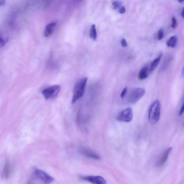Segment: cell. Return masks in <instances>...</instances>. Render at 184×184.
Wrapping results in <instances>:
<instances>
[{"label": "cell", "mask_w": 184, "mask_h": 184, "mask_svg": "<svg viewBox=\"0 0 184 184\" xmlns=\"http://www.w3.org/2000/svg\"><path fill=\"white\" fill-rule=\"evenodd\" d=\"M161 113V104L158 100L154 101L151 105L148 111V120L152 124L157 123L159 121Z\"/></svg>", "instance_id": "1"}, {"label": "cell", "mask_w": 184, "mask_h": 184, "mask_svg": "<svg viewBox=\"0 0 184 184\" xmlns=\"http://www.w3.org/2000/svg\"><path fill=\"white\" fill-rule=\"evenodd\" d=\"M87 78L84 77L79 80L75 86L72 102L75 103L83 96L87 81Z\"/></svg>", "instance_id": "2"}, {"label": "cell", "mask_w": 184, "mask_h": 184, "mask_svg": "<svg viewBox=\"0 0 184 184\" xmlns=\"http://www.w3.org/2000/svg\"><path fill=\"white\" fill-rule=\"evenodd\" d=\"M61 90V87L59 85H54L47 87L42 91V93L46 100L55 98L57 97Z\"/></svg>", "instance_id": "3"}, {"label": "cell", "mask_w": 184, "mask_h": 184, "mask_svg": "<svg viewBox=\"0 0 184 184\" xmlns=\"http://www.w3.org/2000/svg\"><path fill=\"white\" fill-rule=\"evenodd\" d=\"M145 90L142 88H136L132 90L128 97L129 102L135 104L145 94Z\"/></svg>", "instance_id": "4"}, {"label": "cell", "mask_w": 184, "mask_h": 184, "mask_svg": "<svg viewBox=\"0 0 184 184\" xmlns=\"http://www.w3.org/2000/svg\"><path fill=\"white\" fill-rule=\"evenodd\" d=\"M133 117L132 109L128 107L119 113L116 119L119 122L128 123L130 122L132 120Z\"/></svg>", "instance_id": "5"}, {"label": "cell", "mask_w": 184, "mask_h": 184, "mask_svg": "<svg viewBox=\"0 0 184 184\" xmlns=\"http://www.w3.org/2000/svg\"><path fill=\"white\" fill-rule=\"evenodd\" d=\"M34 174L35 176L41 181L46 184H50L54 181L53 178L51 176L46 172L40 169H35Z\"/></svg>", "instance_id": "6"}, {"label": "cell", "mask_w": 184, "mask_h": 184, "mask_svg": "<svg viewBox=\"0 0 184 184\" xmlns=\"http://www.w3.org/2000/svg\"><path fill=\"white\" fill-rule=\"evenodd\" d=\"M80 179L92 184H106L107 181L105 179L100 176H81Z\"/></svg>", "instance_id": "7"}, {"label": "cell", "mask_w": 184, "mask_h": 184, "mask_svg": "<svg viewBox=\"0 0 184 184\" xmlns=\"http://www.w3.org/2000/svg\"><path fill=\"white\" fill-rule=\"evenodd\" d=\"M80 152L84 156L91 159L98 160L100 159L101 158L98 155L90 148H82L80 150Z\"/></svg>", "instance_id": "8"}, {"label": "cell", "mask_w": 184, "mask_h": 184, "mask_svg": "<svg viewBox=\"0 0 184 184\" xmlns=\"http://www.w3.org/2000/svg\"><path fill=\"white\" fill-rule=\"evenodd\" d=\"M172 148L170 147L166 150L160 156L156 162V165L158 167H162L167 162L169 155L171 152Z\"/></svg>", "instance_id": "9"}, {"label": "cell", "mask_w": 184, "mask_h": 184, "mask_svg": "<svg viewBox=\"0 0 184 184\" xmlns=\"http://www.w3.org/2000/svg\"><path fill=\"white\" fill-rule=\"evenodd\" d=\"M11 171V168L10 163L7 162L5 164L2 173V177L3 179H7L10 176Z\"/></svg>", "instance_id": "10"}, {"label": "cell", "mask_w": 184, "mask_h": 184, "mask_svg": "<svg viewBox=\"0 0 184 184\" xmlns=\"http://www.w3.org/2000/svg\"><path fill=\"white\" fill-rule=\"evenodd\" d=\"M150 73L149 68L148 66H145L141 70L139 73L138 79L140 80L146 79L148 77Z\"/></svg>", "instance_id": "11"}, {"label": "cell", "mask_w": 184, "mask_h": 184, "mask_svg": "<svg viewBox=\"0 0 184 184\" xmlns=\"http://www.w3.org/2000/svg\"><path fill=\"white\" fill-rule=\"evenodd\" d=\"M56 22H52L46 25L45 28L44 35L46 37H48L52 34L55 27L56 26Z\"/></svg>", "instance_id": "12"}, {"label": "cell", "mask_w": 184, "mask_h": 184, "mask_svg": "<svg viewBox=\"0 0 184 184\" xmlns=\"http://www.w3.org/2000/svg\"><path fill=\"white\" fill-rule=\"evenodd\" d=\"M162 53H160L159 56L151 63L150 64V67H149L150 73L153 72L156 69V67H157L160 62V60L162 57Z\"/></svg>", "instance_id": "13"}, {"label": "cell", "mask_w": 184, "mask_h": 184, "mask_svg": "<svg viewBox=\"0 0 184 184\" xmlns=\"http://www.w3.org/2000/svg\"><path fill=\"white\" fill-rule=\"evenodd\" d=\"M177 37L176 36H174L171 37L167 42L168 46L174 48L176 46L177 42Z\"/></svg>", "instance_id": "14"}, {"label": "cell", "mask_w": 184, "mask_h": 184, "mask_svg": "<svg viewBox=\"0 0 184 184\" xmlns=\"http://www.w3.org/2000/svg\"><path fill=\"white\" fill-rule=\"evenodd\" d=\"M90 36L93 40H95L97 37V32L96 29L95 25L93 24L92 25L90 30Z\"/></svg>", "instance_id": "15"}, {"label": "cell", "mask_w": 184, "mask_h": 184, "mask_svg": "<svg viewBox=\"0 0 184 184\" xmlns=\"http://www.w3.org/2000/svg\"><path fill=\"white\" fill-rule=\"evenodd\" d=\"M121 4H122V3L121 1H115L113 3V8L114 9H117L121 6Z\"/></svg>", "instance_id": "16"}, {"label": "cell", "mask_w": 184, "mask_h": 184, "mask_svg": "<svg viewBox=\"0 0 184 184\" xmlns=\"http://www.w3.org/2000/svg\"><path fill=\"white\" fill-rule=\"evenodd\" d=\"M8 40V38L4 39L1 37V39H0V46L1 47H2L4 46L5 43H6Z\"/></svg>", "instance_id": "17"}, {"label": "cell", "mask_w": 184, "mask_h": 184, "mask_svg": "<svg viewBox=\"0 0 184 184\" xmlns=\"http://www.w3.org/2000/svg\"><path fill=\"white\" fill-rule=\"evenodd\" d=\"M164 36V30L162 29H160L158 31V39L159 40H161L163 38Z\"/></svg>", "instance_id": "18"}, {"label": "cell", "mask_w": 184, "mask_h": 184, "mask_svg": "<svg viewBox=\"0 0 184 184\" xmlns=\"http://www.w3.org/2000/svg\"><path fill=\"white\" fill-rule=\"evenodd\" d=\"M184 113V93L183 94L182 103V106L181 107V108H180L179 112V116H182V115Z\"/></svg>", "instance_id": "19"}, {"label": "cell", "mask_w": 184, "mask_h": 184, "mask_svg": "<svg viewBox=\"0 0 184 184\" xmlns=\"http://www.w3.org/2000/svg\"><path fill=\"white\" fill-rule=\"evenodd\" d=\"M177 25V21L175 17H172V27L173 28H175Z\"/></svg>", "instance_id": "20"}, {"label": "cell", "mask_w": 184, "mask_h": 184, "mask_svg": "<svg viewBox=\"0 0 184 184\" xmlns=\"http://www.w3.org/2000/svg\"><path fill=\"white\" fill-rule=\"evenodd\" d=\"M127 87H125L124 88V89H123L122 92H121V98H123L125 97V96L126 95V94L127 93Z\"/></svg>", "instance_id": "21"}, {"label": "cell", "mask_w": 184, "mask_h": 184, "mask_svg": "<svg viewBox=\"0 0 184 184\" xmlns=\"http://www.w3.org/2000/svg\"><path fill=\"white\" fill-rule=\"evenodd\" d=\"M121 44L122 46L124 47H126L127 46V43L126 39H122L121 40Z\"/></svg>", "instance_id": "22"}, {"label": "cell", "mask_w": 184, "mask_h": 184, "mask_svg": "<svg viewBox=\"0 0 184 184\" xmlns=\"http://www.w3.org/2000/svg\"><path fill=\"white\" fill-rule=\"evenodd\" d=\"M126 9L124 7H121L120 9H119V13L121 14H123L125 12Z\"/></svg>", "instance_id": "23"}, {"label": "cell", "mask_w": 184, "mask_h": 184, "mask_svg": "<svg viewBox=\"0 0 184 184\" xmlns=\"http://www.w3.org/2000/svg\"><path fill=\"white\" fill-rule=\"evenodd\" d=\"M5 1L3 0H0V5L2 6L5 4Z\"/></svg>", "instance_id": "24"}, {"label": "cell", "mask_w": 184, "mask_h": 184, "mask_svg": "<svg viewBox=\"0 0 184 184\" xmlns=\"http://www.w3.org/2000/svg\"><path fill=\"white\" fill-rule=\"evenodd\" d=\"M182 16L184 19V8L182 12Z\"/></svg>", "instance_id": "25"}, {"label": "cell", "mask_w": 184, "mask_h": 184, "mask_svg": "<svg viewBox=\"0 0 184 184\" xmlns=\"http://www.w3.org/2000/svg\"><path fill=\"white\" fill-rule=\"evenodd\" d=\"M182 76L183 77L184 76V66L182 70Z\"/></svg>", "instance_id": "26"}, {"label": "cell", "mask_w": 184, "mask_h": 184, "mask_svg": "<svg viewBox=\"0 0 184 184\" xmlns=\"http://www.w3.org/2000/svg\"><path fill=\"white\" fill-rule=\"evenodd\" d=\"M179 2L180 3H183L184 2V1H179Z\"/></svg>", "instance_id": "27"}, {"label": "cell", "mask_w": 184, "mask_h": 184, "mask_svg": "<svg viewBox=\"0 0 184 184\" xmlns=\"http://www.w3.org/2000/svg\"><path fill=\"white\" fill-rule=\"evenodd\" d=\"M28 184H34L32 183V182H29Z\"/></svg>", "instance_id": "28"}]
</instances>
